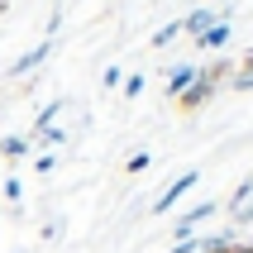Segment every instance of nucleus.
Here are the masks:
<instances>
[{
    "mask_svg": "<svg viewBox=\"0 0 253 253\" xmlns=\"http://www.w3.org/2000/svg\"><path fill=\"white\" fill-rule=\"evenodd\" d=\"M225 77H229V62H211V67H201V72H196V82H191L182 96H177V105H182V110H201V105L215 96V86L225 82Z\"/></svg>",
    "mask_w": 253,
    "mask_h": 253,
    "instance_id": "f257e3e1",
    "label": "nucleus"
},
{
    "mask_svg": "<svg viewBox=\"0 0 253 253\" xmlns=\"http://www.w3.org/2000/svg\"><path fill=\"white\" fill-rule=\"evenodd\" d=\"M196 182H201V172H196V168H186L182 177H172V182H168V191H163V196L153 201V215H168L172 206H177V201H182L186 191H191V186H196Z\"/></svg>",
    "mask_w": 253,
    "mask_h": 253,
    "instance_id": "f03ea898",
    "label": "nucleus"
},
{
    "mask_svg": "<svg viewBox=\"0 0 253 253\" xmlns=\"http://www.w3.org/2000/svg\"><path fill=\"white\" fill-rule=\"evenodd\" d=\"M48 57H53V39L34 43V48H29V53L19 57V62H10V72H5V77H29V72H34V67H43Z\"/></svg>",
    "mask_w": 253,
    "mask_h": 253,
    "instance_id": "7ed1b4c3",
    "label": "nucleus"
},
{
    "mask_svg": "<svg viewBox=\"0 0 253 253\" xmlns=\"http://www.w3.org/2000/svg\"><path fill=\"white\" fill-rule=\"evenodd\" d=\"M211 215H215V201H196V206L177 220V229H172V234H177V239H191V234H196V225H206Z\"/></svg>",
    "mask_w": 253,
    "mask_h": 253,
    "instance_id": "20e7f679",
    "label": "nucleus"
},
{
    "mask_svg": "<svg viewBox=\"0 0 253 253\" xmlns=\"http://www.w3.org/2000/svg\"><path fill=\"white\" fill-rule=\"evenodd\" d=\"M215 19H225V14H215V10H206V5H201V10H191V14L182 19V34H191V39H201V34H206V29H211Z\"/></svg>",
    "mask_w": 253,
    "mask_h": 253,
    "instance_id": "39448f33",
    "label": "nucleus"
},
{
    "mask_svg": "<svg viewBox=\"0 0 253 253\" xmlns=\"http://www.w3.org/2000/svg\"><path fill=\"white\" fill-rule=\"evenodd\" d=\"M196 72H201L196 62H182V67H172V72H168V96L177 100V96H182V91H186V86L196 82Z\"/></svg>",
    "mask_w": 253,
    "mask_h": 253,
    "instance_id": "423d86ee",
    "label": "nucleus"
},
{
    "mask_svg": "<svg viewBox=\"0 0 253 253\" xmlns=\"http://www.w3.org/2000/svg\"><path fill=\"white\" fill-rule=\"evenodd\" d=\"M196 43H201V48H225V43H229V19H215Z\"/></svg>",
    "mask_w": 253,
    "mask_h": 253,
    "instance_id": "0eeeda50",
    "label": "nucleus"
},
{
    "mask_svg": "<svg viewBox=\"0 0 253 253\" xmlns=\"http://www.w3.org/2000/svg\"><path fill=\"white\" fill-rule=\"evenodd\" d=\"M234 249V229H225V234H206L201 239V253H229Z\"/></svg>",
    "mask_w": 253,
    "mask_h": 253,
    "instance_id": "6e6552de",
    "label": "nucleus"
},
{
    "mask_svg": "<svg viewBox=\"0 0 253 253\" xmlns=\"http://www.w3.org/2000/svg\"><path fill=\"white\" fill-rule=\"evenodd\" d=\"M229 86H234V91H253V53L244 57L239 72H229Z\"/></svg>",
    "mask_w": 253,
    "mask_h": 253,
    "instance_id": "1a4fd4ad",
    "label": "nucleus"
},
{
    "mask_svg": "<svg viewBox=\"0 0 253 253\" xmlns=\"http://www.w3.org/2000/svg\"><path fill=\"white\" fill-rule=\"evenodd\" d=\"M62 105H67V100H48V105H43L39 115H34V134H39V129H48L57 120V115H62Z\"/></svg>",
    "mask_w": 253,
    "mask_h": 253,
    "instance_id": "9d476101",
    "label": "nucleus"
},
{
    "mask_svg": "<svg viewBox=\"0 0 253 253\" xmlns=\"http://www.w3.org/2000/svg\"><path fill=\"white\" fill-rule=\"evenodd\" d=\"M0 153L14 163V158H24V153H29V139H24V134H10V139H0Z\"/></svg>",
    "mask_w": 253,
    "mask_h": 253,
    "instance_id": "9b49d317",
    "label": "nucleus"
},
{
    "mask_svg": "<svg viewBox=\"0 0 253 253\" xmlns=\"http://www.w3.org/2000/svg\"><path fill=\"white\" fill-rule=\"evenodd\" d=\"M177 39H182V19H172V24L158 29V34H153V48H168V43H177Z\"/></svg>",
    "mask_w": 253,
    "mask_h": 253,
    "instance_id": "f8f14e48",
    "label": "nucleus"
},
{
    "mask_svg": "<svg viewBox=\"0 0 253 253\" xmlns=\"http://www.w3.org/2000/svg\"><path fill=\"white\" fill-rule=\"evenodd\" d=\"M34 139H39L43 148H48V153H53L57 143H67V129H57V125H48V129H39V134H34Z\"/></svg>",
    "mask_w": 253,
    "mask_h": 253,
    "instance_id": "ddd939ff",
    "label": "nucleus"
},
{
    "mask_svg": "<svg viewBox=\"0 0 253 253\" xmlns=\"http://www.w3.org/2000/svg\"><path fill=\"white\" fill-rule=\"evenodd\" d=\"M148 163H153V153H143V148H139V153H129L125 172H129V177H139V172H148Z\"/></svg>",
    "mask_w": 253,
    "mask_h": 253,
    "instance_id": "4468645a",
    "label": "nucleus"
},
{
    "mask_svg": "<svg viewBox=\"0 0 253 253\" xmlns=\"http://www.w3.org/2000/svg\"><path fill=\"white\" fill-rule=\"evenodd\" d=\"M244 201H253V177H244V182L234 186V196H229V211H239Z\"/></svg>",
    "mask_w": 253,
    "mask_h": 253,
    "instance_id": "2eb2a0df",
    "label": "nucleus"
},
{
    "mask_svg": "<svg viewBox=\"0 0 253 253\" xmlns=\"http://www.w3.org/2000/svg\"><path fill=\"white\" fill-rule=\"evenodd\" d=\"M143 86H148V82H143V72L125 77V100H139V96H143Z\"/></svg>",
    "mask_w": 253,
    "mask_h": 253,
    "instance_id": "dca6fc26",
    "label": "nucleus"
},
{
    "mask_svg": "<svg viewBox=\"0 0 253 253\" xmlns=\"http://www.w3.org/2000/svg\"><path fill=\"white\" fill-rule=\"evenodd\" d=\"M34 168H39V177H48V172L57 168V153H48V148H43V153L34 158Z\"/></svg>",
    "mask_w": 253,
    "mask_h": 253,
    "instance_id": "f3484780",
    "label": "nucleus"
},
{
    "mask_svg": "<svg viewBox=\"0 0 253 253\" xmlns=\"http://www.w3.org/2000/svg\"><path fill=\"white\" fill-rule=\"evenodd\" d=\"M172 253H201V239H196V234H191V239H177Z\"/></svg>",
    "mask_w": 253,
    "mask_h": 253,
    "instance_id": "a211bd4d",
    "label": "nucleus"
},
{
    "mask_svg": "<svg viewBox=\"0 0 253 253\" xmlns=\"http://www.w3.org/2000/svg\"><path fill=\"white\" fill-rule=\"evenodd\" d=\"M100 86H105V91H115V86H120V67H105V72H100Z\"/></svg>",
    "mask_w": 253,
    "mask_h": 253,
    "instance_id": "6ab92c4d",
    "label": "nucleus"
},
{
    "mask_svg": "<svg viewBox=\"0 0 253 253\" xmlns=\"http://www.w3.org/2000/svg\"><path fill=\"white\" fill-rule=\"evenodd\" d=\"M19 196H24V186L14 182V177H5V201H19Z\"/></svg>",
    "mask_w": 253,
    "mask_h": 253,
    "instance_id": "aec40b11",
    "label": "nucleus"
},
{
    "mask_svg": "<svg viewBox=\"0 0 253 253\" xmlns=\"http://www.w3.org/2000/svg\"><path fill=\"white\" fill-rule=\"evenodd\" d=\"M229 253H253V244H234V249H229Z\"/></svg>",
    "mask_w": 253,
    "mask_h": 253,
    "instance_id": "412c9836",
    "label": "nucleus"
}]
</instances>
